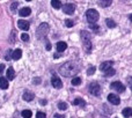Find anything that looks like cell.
Listing matches in <instances>:
<instances>
[{"mask_svg":"<svg viewBox=\"0 0 132 118\" xmlns=\"http://www.w3.org/2000/svg\"><path fill=\"white\" fill-rule=\"evenodd\" d=\"M79 71H80V66L77 63H73V61H67V63H65L64 65H62L59 67V73L67 78L75 75Z\"/></svg>","mask_w":132,"mask_h":118,"instance_id":"obj_1","label":"cell"},{"mask_svg":"<svg viewBox=\"0 0 132 118\" xmlns=\"http://www.w3.org/2000/svg\"><path fill=\"white\" fill-rule=\"evenodd\" d=\"M81 35V41L82 44H84V50L86 51L87 53H89L92 51V42H90V34L86 30H82L80 32Z\"/></svg>","mask_w":132,"mask_h":118,"instance_id":"obj_2","label":"cell"},{"mask_svg":"<svg viewBox=\"0 0 132 118\" xmlns=\"http://www.w3.org/2000/svg\"><path fill=\"white\" fill-rule=\"evenodd\" d=\"M100 15H98V12L96 9H88L86 12V19L90 24H95V22L98 20Z\"/></svg>","mask_w":132,"mask_h":118,"instance_id":"obj_3","label":"cell"},{"mask_svg":"<svg viewBox=\"0 0 132 118\" xmlns=\"http://www.w3.org/2000/svg\"><path fill=\"white\" fill-rule=\"evenodd\" d=\"M49 29H50V28H49L48 23H41V26H39L38 29H37V36H38V38L45 37L49 32Z\"/></svg>","mask_w":132,"mask_h":118,"instance_id":"obj_4","label":"cell"},{"mask_svg":"<svg viewBox=\"0 0 132 118\" xmlns=\"http://www.w3.org/2000/svg\"><path fill=\"white\" fill-rule=\"evenodd\" d=\"M89 93L94 96H98L101 94V87L97 82H92L89 85Z\"/></svg>","mask_w":132,"mask_h":118,"instance_id":"obj_5","label":"cell"},{"mask_svg":"<svg viewBox=\"0 0 132 118\" xmlns=\"http://www.w3.org/2000/svg\"><path fill=\"white\" fill-rule=\"evenodd\" d=\"M110 87H111V89H114V90L118 91V93H123V91L125 90V86H124L122 82H119V81L112 82V83L110 85Z\"/></svg>","mask_w":132,"mask_h":118,"instance_id":"obj_6","label":"cell"},{"mask_svg":"<svg viewBox=\"0 0 132 118\" xmlns=\"http://www.w3.org/2000/svg\"><path fill=\"white\" fill-rule=\"evenodd\" d=\"M74 11H75V6L73 4H66L63 6V12L68 14V15H72L74 13Z\"/></svg>","mask_w":132,"mask_h":118,"instance_id":"obj_7","label":"cell"},{"mask_svg":"<svg viewBox=\"0 0 132 118\" xmlns=\"http://www.w3.org/2000/svg\"><path fill=\"white\" fill-rule=\"evenodd\" d=\"M108 101L114 105H118L119 103H121V98H119L116 94H109V95H108Z\"/></svg>","mask_w":132,"mask_h":118,"instance_id":"obj_8","label":"cell"},{"mask_svg":"<svg viewBox=\"0 0 132 118\" xmlns=\"http://www.w3.org/2000/svg\"><path fill=\"white\" fill-rule=\"evenodd\" d=\"M51 83H52V86L55 87V88H58V89L63 87V81L58 77H56V75L52 77V79H51Z\"/></svg>","mask_w":132,"mask_h":118,"instance_id":"obj_9","label":"cell"},{"mask_svg":"<svg viewBox=\"0 0 132 118\" xmlns=\"http://www.w3.org/2000/svg\"><path fill=\"white\" fill-rule=\"evenodd\" d=\"M18 26H19V28H20V29L26 30V31H27V30L30 28L29 22H28V21H26V20H19L18 21Z\"/></svg>","mask_w":132,"mask_h":118,"instance_id":"obj_10","label":"cell"},{"mask_svg":"<svg viewBox=\"0 0 132 118\" xmlns=\"http://www.w3.org/2000/svg\"><path fill=\"white\" fill-rule=\"evenodd\" d=\"M23 100L24 101H27V102H30V101H32L34 100V97H35V95H34V93L32 91H29V90H26L24 91V94H23Z\"/></svg>","mask_w":132,"mask_h":118,"instance_id":"obj_11","label":"cell"},{"mask_svg":"<svg viewBox=\"0 0 132 118\" xmlns=\"http://www.w3.org/2000/svg\"><path fill=\"white\" fill-rule=\"evenodd\" d=\"M112 66V61H104V63H102L100 65V70L102 71V72H107L108 70H110Z\"/></svg>","mask_w":132,"mask_h":118,"instance_id":"obj_12","label":"cell"},{"mask_svg":"<svg viewBox=\"0 0 132 118\" xmlns=\"http://www.w3.org/2000/svg\"><path fill=\"white\" fill-rule=\"evenodd\" d=\"M56 46H57V51H58V52H64L66 49H67V44H66L65 42H58Z\"/></svg>","mask_w":132,"mask_h":118,"instance_id":"obj_13","label":"cell"},{"mask_svg":"<svg viewBox=\"0 0 132 118\" xmlns=\"http://www.w3.org/2000/svg\"><path fill=\"white\" fill-rule=\"evenodd\" d=\"M7 80H13L14 78H15V72H14V68L13 67H9L8 70H7Z\"/></svg>","mask_w":132,"mask_h":118,"instance_id":"obj_14","label":"cell"},{"mask_svg":"<svg viewBox=\"0 0 132 118\" xmlns=\"http://www.w3.org/2000/svg\"><path fill=\"white\" fill-rule=\"evenodd\" d=\"M30 13H31V9L29 7H24V8L20 9V12H19L20 16H28V15H30Z\"/></svg>","mask_w":132,"mask_h":118,"instance_id":"obj_15","label":"cell"},{"mask_svg":"<svg viewBox=\"0 0 132 118\" xmlns=\"http://www.w3.org/2000/svg\"><path fill=\"white\" fill-rule=\"evenodd\" d=\"M0 88L1 89H7L8 88V81H7V78H0Z\"/></svg>","mask_w":132,"mask_h":118,"instance_id":"obj_16","label":"cell"},{"mask_svg":"<svg viewBox=\"0 0 132 118\" xmlns=\"http://www.w3.org/2000/svg\"><path fill=\"white\" fill-rule=\"evenodd\" d=\"M21 57H22V51L20 49H16V50L13 51V59L14 60H19Z\"/></svg>","mask_w":132,"mask_h":118,"instance_id":"obj_17","label":"cell"},{"mask_svg":"<svg viewBox=\"0 0 132 118\" xmlns=\"http://www.w3.org/2000/svg\"><path fill=\"white\" fill-rule=\"evenodd\" d=\"M123 116L125 118H129L132 116V108H125V109H123Z\"/></svg>","mask_w":132,"mask_h":118,"instance_id":"obj_18","label":"cell"},{"mask_svg":"<svg viewBox=\"0 0 132 118\" xmlns=\"http://www.w3.org/2000/svg\"><path fill=\"white\" fill-rule=\"evenodd\" d=\"M51 6L55 9H59L60 7H62V1H60V0H52V1H51Z\"/></svg>","mask_w":132,"mask_h":118,"instance_id":"obj_19","label":"cell"},{"mask_svg":"<svg viewBox=\"0 0 132 118\" xmlns=\"http://www.w3.org/2000/svg\"><path fill=\"white\" fill-rule=\"evenodd\" d=\"M111 0H101V1H98V5H100L101 7H109L110 5H111Z\"/></svg>","mask_w":132,"mask_h":118,"instance_id":"obj_20","label":"cell"},{"mask_svg":"<svg viewBox=\"0 0 132 118\" xmlns=\"http://www.w3.org/2000/svg\"><path fill=\"white\" fill-rule=\"evenodd\" d=\"M105 23H107V26L109 28H115L116 27V22H115L114 20H111V19H107V20H105Z\"/></svg>","mask_w":132,"mask_h":118,"instance_id":"obj_21","label":"cell"},{"mask_svg":"<svg viewBox=\"0 0 132 118\" xmlns=\"http://www.w3.org/2000/svg\"><path fill=\"white\" fill-rule=\"evenodd\" d=\"M31 111L30 110H23L22 112H21V116H22L23 118H30L31 117Z\"/></svg>","mask_w":132,"mask_h":118,"instance_id":"obj_22","label":"cell"},{"mask_svg":"<svg viewBox=\"0 0 132 118\" xmlns=\"http://www.w3.org/2000/svg\"><path fill=\"white\" fill-rule=\"evenodd\" d=\"M73 104L74 105H82V107H84L86 103H85V101L82 100V98H75V100L73 101Z\"/></svg>","mask_w":132,"mask_h":118,"instance_id":"obj_23","label":"cell"},{"mask_svg":"<svg viewBox=\"0 0 132 118\" xmlns=\"http://www.w3.org/2000/svg\"><path fill=\"white\" fill-rule=\"evenodd\" d=\"M58 109L62 110V111L66 110V109H67V103H65V102H59V103H58Z\"/></svg>","mask_w":132,"mask_h":118,"instance_id":"obj_24","label":"cell"},{"mask_svg":"<svg viewBox=\"0 0 132 118\" xmlns=\"http://www.w3.org/2000/svg\"><path fill=\"white\" fill-rule=\"evenodd\" d=\"M104 74H105V77H112V75L116 74V72H115L114 68H110V70H108L107 72H104Z\"/></svg>","mask_w":132,"mask_h":118,"instance_id":"obj_25","label":"cell"},{"mask_svg":"<svg viewBox=\"0 0 132 118\" xmlns=\"http://www.w3.org/2000/svg\"><path fill=\"white\" fill-rule=\"evenodd\" d=\"M11 58H13V51H12V50H7L6 56H5V59H6V60H11Z\"/></svg>","mask_w":132,"mask_h":118,"instance_id":"obj_26","label":"cell"},{"mask_svg":"<svg viewBox=\"0 0 132 118\" xmlns=\"http://www.w3.org/2000/svg\"><path fill=\"white\" fill-rule=\"evenodd\" d=\"M80 83H81V79H80V78H74V79H72L73 86H79Z\"/></svg>","mask_w":132,"mask_h":118,"instance_id":"obj_27","label":"cell"},{"mask_svg":"<svg viewBox=\"0 0 132 118\" xmlns=\"http://www.w3.org/2000/svg\"><path fill=\"white\" fill-rule=\"evenodd\" d=\"M65 24L67 28H72L73 26H74V22H73L72 20H70V19H66L65 20Z\"/></svg>","mask_w":132,"mask_h":118,"instance_id":"obj_28","label":"cell"},{"mask_svg":"<svg viewBox=\"0 0 132 118\" xmlns=\"http://www.w3.org/2000/svg\"><path fill=\"white\" fill-rule=\"evenodd\" d=\"M95 70H96L95 66H90V67L87 70V74H88V75H93L94 72H95Z\"/></svg>","mask_w":132,"mask_h":118,"instance_id":"obj_29","label":"cell"},{"mask_svg":"<svg viewBox=\"0 0 132 118\" xmlns=\"http://www.w3.org/2000/svg\"><path fill=\"white\" fill-rule=\"evenodd\" d=\"M21 39H22L23 42H28V41H29V35L26 34V32L21 34Z\"/></svg>","mask_w":132,"mask_h":118,"instance_id":"obj_30","label":"cell"},{"mask_svg":"<svg viewBox=\"0 0 132 118\" xmlns=\"http://www.w3.org/2000/svg\"><path fill=\"white\" fill-rule=\"evenodd\" d=\"M36 118H46V116H45V114L44 112H37L36 114Z\"/></svg>","mask_w":132,"mask_h":118,"instance_id":"obj_31","label":"cell"},{"mask_svg":"<svg viewBox=\"0 0 132 118\" xmlns=\"http://www.w3.org/2000/svg\"><path fill=\"white\" fill-rule=\"evenodd\" d=\"M32 83H36V85H39L41 83V79L39 78H34V80H32Z\"/></svg>","mask_w":132,"mask_h":118,"instance_id":"obj_32","label":"cell"},{"mask_svg":"<svg viewBox=\"0 0 132 118\" xmlns=\"http://www.w3.org/2000/svg\"><path fill=\"white\" fill-rule=\"evenodd\" d=\"M89 27H90L94 31H97V30H98V26H96V24H90Z\"/></svg>","mask_w":132,"mask_h":118,"instance_id":"obj_33","label":"cell"},{"mask_svg":"<svg viewBox=\"0 0 132 118\" xmlns=\"http://www.w3.org/2000/svg\"><path fill=\"white\" fill-rule=\"evenodd\" d=\"M128 85H129V87H130V89L132 90V77H130L128 79Z\"/></svg>","mask_w":132,"mask_h":118,"instance_id":"obj_34","label":"cell"},{"mask_svg":"<svg viewBox=\"0 0 132 118\" xmlns=\"http://www.w3.org/2000/svg\"><path fill=\"white\" fill-rule=\"evenodd\" d=\"M18 2H13V4H12V7H11V8H12V11H15V9H16V7H18Z\"/></svg>","mask_w":132,"mask_h":118,"instance_id":"obj_35","label":"cell"},{"mask_svg":"<svg viewBox=\"0 0 132 118\" xmlns=\"http://www.w3.org/2000/svg\"><path fill=\"white\" fill-rule=\"evenodd\" d=\"M4 70H5V65L4 64H0V74L4 72Z\"/></svg>","mask_w":132,"mask_h":118,"instance_id":"obj_36","label":"cell"},{"mask_svg":"<svg viewBox=\"0 0 132 118\" xmlns=\"http://www.w3.org/2000/svg\"><path fill=\"white\" fill-rule=\"evenodd\" d=\"M53 118H65L63 115H58V114H56L55 116H53Z\"/></svg>","mask_w":132,"mask_h":118,"instance_id":"obj_37","label":"cell"},{"mask_svg":"<svg viewBox=\"0 0 132 118\" xmlns=\"http://www.w3.org/2000/svg\"><path fill=\"white\" fill-rule=\"evenodd\" d=\"M50 49H51V45H50V43L48 42V43H46V50H50Z\"/></svg>","mask_w":132,"mask_h":118,"instance_id":"obj_38","label":"cell"},{"mask_svg":"<svg viewBox=\"0 0 132 118\" xmlns=\"http://www.w3.org/2000/svg\"><path fill=\"white\" fill-rule=\"evenodd\" d=\"M39 103H41L42 105H45V104H46V101H45V100H42V101H41V102H39Z\"/></svg>","mask_w":132,"mask_h":118,"instance_id":"obj_39","label":"cell"},{"mask_svg":"<svg viewBox=\"0 0 132 118\" xmlns=\"http://www.w3.org/2000/svg\"><path fill=\"white\" fill-rule=\"evenodd\" d=\"M130 21H131V22H132V14H131V15H130Z\"/></svg>","mask_w":132,"mask_h":118,"instance_id":"obj_40","label":"cell"}]
</instances>
